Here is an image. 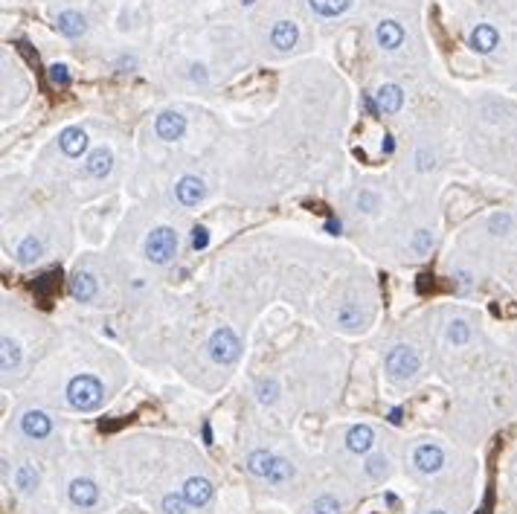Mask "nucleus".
Here are the masks:
<instances>
[{"label":"nucleus","instance_id":"obj_9","mask_svg":"<svg viewBox=\"0 0 517 514\" xmlns=\"http://www.w3.org/2000/svg\"><path fill=\"white\" fill-rule=\"evenodd\" d=\"M70 503L79 508H94L99 503V488L91 480H73L70 483Z\"/></svg>","mask_w":517,"mask_h":514},{"label":"nucleus","instance_id":"obj_40","mask_svg":"<svg viewBox=\"0 0 517 514\" xmlns=\"http://www.w3.org/2000/svg\"><path fill=\"white\" fill-rule=\"evenodd\" d=\"M201 433H204V445H212V430H209L206 421H204V427H201Z\"/></svg>","mask_w":517,"mask_h":514},{"label":"nucleus","instance_id":"obj_10","mask_svg":"<svg viewBox=\"0 0 517 514\" xmlns=\"http://www.w3.org/2000/svg\"><path fill=\"white\" fill-rule=\"evenodd\" d=\"M204 192H206V189H204V181L195 178V175L181 178L178 186H175V195H178V201H181L184 206H198L201 198H204Z\"/></svg>","mask_w":517,"mask_h":514},{"label":"nucleus","instance_id":"obj_36","mask_svg":"<svg viewBox=\"0 0 517 514\" xmlns=\"http://www.w3.org/2000/svg\"><path fill=\"white\" fill-rule=\"evenodd\" d=\"M358 203H361V206H366V209H372V206H375V195H369V192H363V195H361V198H358Z\"/></svg>","mask_w":517,"mask_h":514},{"label":"nucleus","instance_id":"obj_25","mask_svg":"<svg viewBox=\"0 0 517 514\" xmlns=\"http://www.w3.org/2000/svg\"><path fill=\"white\" fill-rule=\"evenodd\" d=\"M4 372H12V369H18V363H21V349H18V343H12L9 337H4Z\"/></svg>","mask_w":517,"mask_h":514},{"label":"nucleus","instance_id":"obj_33","mask_svg":"<svg viewBox=\"0 0 517 514\" xmlns=\"http://www.w3.org/2000/svg\"><path fill=\"white\" fill-rule=\"evenodd\" d=\"M430 247H433V236H430V230H418L413 236V250L416 253H427Z\"/></svg>","mask_w":517,"mask_h":514},{"label":"nucleus","instance_id":"obj_21","mask_svg":"<svg viewBox=\"0 0 517 514\" xmlns=\"http://www.w3.org/2000/svg\"><path fill=\"white\" fill-rule=\"evenodd\" d=\"M59 29L67 35V38H79V35H84V18L79 15V12H61L59 15Z\"/></svg>","mask_w":517,"mask_h":514},{"label":"nucleus","instance_id":"obj_39","mask_svg":"<svg viewBox=\"0 0 517 514\" xmlns=\"http://www.w3.org/2000/svg\"><path fill=\"white\" fill-rule=\"evenodd\" d=\"M430 166H433V163H427V151H418V168H421V171H427Z\"/></svg>","mask_w":517,"mask_h":514},{"label":"nucleus","instance_id":"obj_28","mask_svg":"<svg viewBox=\"0 0 517 514\" xmlns=\"http://www.w3.org/2000/svg\"><path fill=\"white\" fill-rule=\"evenodd\" d=\"M186 497H178V494H166L163 497V514H186Z\"/></svg>","mask_w":517,"mask_h":514},{"label":"nucleus","instance_id":"obj_1","mask_svg":"<svg viewBox=\"0 0 517 514\" xmlns=\"http://www.w3.org/2000/svg\"><path fill=\"white\" fill-rule=\"evenodd\" d=\"M102 395H105V390H102L99 378H94V375H76L67 383V401L76 410H94V407H99Z\"/></svg>","mask_w":517,"mask_h":514},{"label":"nucleus","instance_id":"obj_35","mask_svg":"<svg viewBox=\"0 0 517 514\" xmlns=\"http://www.w3.org/2000/svg\"><path fill=\"white\" fill-rule=\"evenodd\" d=\"M206 244H209V230H206V227H195V230H192V247H195V250H204Z\"/></svg>","mask_w":517,"mask_h":514},{"label":"nucleus","instance_id":"obj_4","mask_svg":"<svg viewBox=\"0 0 517 514\" xmlns=\"http://www.w3.org/2000/svg\"><path fill=\"white\" fill-rule=\"evenodd\" d=\"M386 372H390L396 381H407L418 372V352L413 346H393L390 352H386Z\"/></svg>","mask_w":517,"mask_h":514},{"label":"nucleus","instance_id":"obj_18","mask_svg":"<svg viewBox=\"0 0 517 514\" xmlns=\"http://www.w3.org/2000/svg\"><path fill=\"white\" fill-rule=\"evenodd\" d=\"M271 44L276 50H291L296 44V26L291 21H279L273 29H271Z\"/></svg>","mask_w":517,"mask_h":514},{"label":"nucleus","instance_id":"obj_29","mask_svg":"<svg viewBox=\"0 0 517 514\" xmlns=\"http://www.w3.org/2000/svg\"><path fill=\"white\" fill-rule=\"evenodd\" d=\"M311 511H314V514H340V503L326 494V497H317V500H314Z\"/></svg>","mask_w":517,"mask_h":514},{"label":"nucleus","instance_id":"obj_2","mask_svg":"<svg viewBox=\"0 0 517 514\" xmlns=\"http://www.w3.org/2000/svg\"><path fill=\"white\" fill-rule=\"evenodd\" d=\"M175 250H178V233L171 227H157L146 238V256H149V262H154V265L171 262Z\"/></svg>","mask_w":517,"mask_h":514},{"label":"nucleus","instance_id":"obj_19","mask_svg":"<svg viewBox=\"0 0 517 514\" xmlns=\"http://www.w3.org/2000/svg\"><path fill=\"white\" fill-rule=\"evenodd\" d=\"M273 453H268V450H253L250 456H247V470L253 477H268V470H271V465H273Z\"/></svg>","mask_w":517,"mask_h":514},{"label":"nucleus","instance_id":"obj_27","mask_svg":"<svg viewBox=\"0 0 517 514\" xmlns=\"http://www.w3.org/2000/svg\"><path fill=\"white\" fill-rule=\"evenodd\" d=\"M18 256H21V262H35L38 256H41V241H38L35 236L24 238L21 247H18Z\"/></svg>","mask_w":517,"mask_h":514},{"label":"nucleus","instance_id":"obj_24","mask_svg":"<svg viewBox=\"0 0 517 514\" xmlns=\"http://www.w3.org/2000/svg\"><path fill=\"white\" fill-rule=\"evenodd\" d=\"M337 323L346 326V328H358L363 323V314H361V308L355 303H343L340 311H337Z\"/></svg>","mask_w":517,"mask_h":514},{"label":"nucleus","instance_id":"obj_14","mask_svg":"<svg viewBox=\"0 0 517 514\" xmlns=\"http://www.w3.org/2000/svg\"><path fill=\"white\" fill-rule=\"evenodd\" d=\"M378 44L383 47V50H398L401 47V41H404V29H401V24H396V21H383V24H378Z\"/></svg>","mask_w":517,"mask_h":514},{"label":"nucleus","instance_id":"obj_26","mask_svg":"<svg viewBox=\"0 0 517 514\" xmlns=\"http://www.w3.org/2000/svg\"><path fill=\"white\" fill-rule=\"evenodd\" d=\"M448 340L453 343V346H465V343L471 340V326L465 320H453L451 328H448Z\"/></svg>","mask_w":517,"mask_h":514},{"label":"nucleus","instance_id":"obj_8","mask_svg":"<svg viewBox=\"0 0 517 514\" xmlns=\"http://www.w3.org/2000/svg\"><path fill=\"white\" fill-rule=\"evenodd\" d=\"M413 462L421 474H436V470L445 465V453L439 445H418L413 453Z\"/></svg>","mask_w":517,"mask_h":514},{"label":"nucleus","instance_id":"obj_15","mask_svg":"<svg viewBox=\"0 0 517 514\" xmlns=\"http://www.w3.org/2000/svg\"><path fill=\"white\" fill-rule=\"evenodd\" d=\"M372 442H375V433H372L369 424H355L349 430V436H346V448L352 453H366L372 448Z\"/></svg>","mask_w":517,"mask_h":514},{"label":"nucleus","instance_id":"obj_41","mask_svg":"<svg viewBox=\"0 0 517 514\" xmlns=\"http://www.w3.org/2000/svg\"><path fill=\"white\" fill-rule=\"evenodd\" d=\"M401 421V407H396L393 413H390V424H398Z\"/></svg>","mask_w":517,"mask_h":514},{"label":"nucleus","instance_id":"obj_32","mask_svg":"<svg viewBox=\"0 0 517 514\" xmlns=\"http://www.w3.org/2000/svg\"><path fill=\"white\" fill-rule=\"evenodd\" d=\"M366 474H369L372 480H381V477L386 474V456H372V459L366 462Z\"/></svg>","mask_w":517,"mask_h":514},{"label":"nucleus","instance_id":"obj_6","mask_svg":"<svg viewBox=\"0 0 517 514\" xmlns=\"http://www.w3.org/2000/svg\"><path fill=\"white\" fill-rule=\"evenodd\" d=\"M154 131H157V137H160V140L175 143V140H181V137H184V131H186V119H184L181 114H175V111H166V114H160V116H157Z\"/></svg>","mask_w":517,"mask_h":514},{"label":"nucleus","instance_id":"obj_5","mask_svg":"<svg viewBox=\"0 0 517 514\" xmlns=\"http://www.w3.org/2000/svg\"><path fill=\"white\" fill-rule=\"evenodd\" d=\"M21 430L29 439H47L53 433V418L44 410H26L21 418Z\"/></svg>","mask_w":517,"mask_h":514},{"label":"nucleus","instance_id":"obj_20","mask_svg":"<svg viewBox=\"0 0 517 514\" xmlns=\"http://www.w3.org/2000/svg\"><path fill=\"white\" fill-rule=\"evenodd\" d=\"M311 4V9L317 12V15H323V18H337V15H343L349 9V4L352 0H308Z\"/></svg>","mask_w":517,"mask_h":514},{"label":"nucleus","instance_id":"obj_22","mask_svg":"<svg viewBox=\"0 0 517 514\" xmlns=\"http://www.w3.org/2000/svg\"><path fill=\"white\" fill-rule=\"evenodd\" d=\"M38 483H41V474H38V470H35L32 465H21V468L15 470V485H18L21 491H26V494H29V491H35V488H38Z\"/></svg>","mask_w":517,"mask_h":514},{"label":"nucleus","instance_id":"obj_13","mask_svg":"<svg viewBox=\"0 0 517 514\" xmlns=\"http://www.w3.org/2000/svg\"><path fill=\"white\" fill-rule=\"evenodd\" d=\"M404 105V94L398 84H383V88L378 91V111L381 114H398Z\"/></svg>","mask_w":517,"mask_h":514},{"label":"nucleus","instance_id":"obj_30","mask_svg":"<svg viewBox=\"0 0 517 514\" xmlns=\"http://www.w3.org/2000/svg\"><path fill=\"white\" fill-rule=\"evenodd\" d=\"M50 81L56 84V88H67L70 84V67L67 64H53L50 67Z\"/></svg>","mask_w":517,"mask_h":514},{"label":"nucleus","instance_id":"obj_44","mask_svg":"<svg viewBox=\"0 0 517 514\" xmlns=\"http://www.w3.org/2000/svg\"><path fill=\"white\" fill-rule=\"evenodd\" d=\"M244 4H253V0H244Z\"/></svg>","mask_w":517,"mask_h":514},{"label":"nucleus","instance_id":"obj_42","mask_svg":"<svg viewBox=\"0 0 517 514\" xmlns=\"http://www.w3.org/2000/svg\"><path fill=\"white\" fill-rule=\"evenodd\" d=\"M383 140H386V143H383V151H386V154H390V151L396 148V143H393V137H383Z\"/></svg>","mask_w":517,"mask_h":514},{"label":"nucleus","instance_id":"obj_31","mask_svg":"<svg viewBox=\"0 0 517 514\" xmlns=\"http://www.w3.org/2000/svg\"><path fill=\"white\" fill-rule=\"evenodd\" d=\"M511 224H514V221H511L508 212H500V216H494V218L488 221V230H491L494 236H503V233H508V230H511Z\"/></svg>","mask_w":517,"mask_h":514},{"label":"nucleus","instance_id":"obj_43","mask_svg":"<svg viewBox=\"0 0 517 514\" xmlns=\"http://www.w3.org/2000/svg\"><path fill=\"white\" fill-rule=\"evenodd\" d=\"M430 514H445V511H430Z\"/></svg>","mask_w":517,"mask_h":514},{"label":"nucleus","instance_id":"obj_16","mask_svg":"<svg viewBox=\"0 0 517 514\" xmlns=\"http://www.w3.org/2000/svg\"><path fill=\"white\" fill-rule=\"evenodd\" d=\"M70 296L79 299V303H91L96 296V279L91 273H76L70 279Z\"/></svg>","mask_w":517,"mask_h":514},{"label":"nucleus","instance_id":"obj_37","mask_svg":"<svg viewBox=\"0 0 517 514\" xmlns=\"http://www.w3.org/2000/svg\"><path fill=\"white\" fill-rule=\"evenodd\" d=\"M363 108H366L372 116H375V114H381V111H378V102H372V96H363Z\"/></svg>","mask_w":517,"mask_h":514},{"label":"nucleus","instance_id":"obj_17","mask_svg":"<svg viewBox=\"0 0 517 514\" xmlns=\"http://www.w3.org/2000/svg\"><path fill=\"white\" fill-rule=\"evenodd\" d=\"M111 166H114L111 151H108V148H96V151L88 157V163H84V171H88L91 178H105L108 171H111Z\"/></svg>","mask_w":517,"mask_h":514},{"label":"nucleus","instance_id":"obj_7","mask_svg":"<svg viewBox=\"0 0 517 514\" xmlns=\"http://www.w3.org/2000/svg\"><path fill=\"white\" fill-rule=\"evenodd\" d=\"M468 44H471V50H477V53L488 56V53H494L497 44H500V32H497L491 24H480V26L471 29Z\"/></svg>","mask_w":517,"mask_h":514},{"label":"nucleus","instance_id":"obj_34","mask_svg":"<svg viewBox=\"0 0 517 514\" xmlns=\"http://www.w3.org/2000/svg\"><path fill=\"white\" fill-rule=\"evenodd\" d=\"M273 398H276V383H273V381H262V383H258V401L271 404Z\"/></svg>","mask_w":517,"mask_h":514},{"label":"nucleus","instance_id":"obj_12","mask_svg":"<svg viewBox=\"0 0 517 514\" xmlns=\"http://www.w3.org/2000/svg\"><path fill=\"white\" fill-rule=\"evenodd\" d=\"M59 146L67 157H81V151L88 148V134H84L81 128H64L59 137Z\"/></svg>","mask_w":517,"mask_h":514},{"label":"nucleus","instance_id":"obj_3","mask_svg":"<svg viewBox=\"0 0 517 514\" xmlns=\"http://www.w3.org/2000/svg\"><path fill=\"white\" fill-rule=\"evenodd\" d=\"M239 355H241V343H239V337H236L233 328H219V331L209 337V358H212L215 363L230 366V363L239 361Z\"/></svg>","mask_w":517,"mask_h":514},{"label":"nucleus","instance_id":"obj_38","mask_svg":"<svg viewBox=\"0 0 517 514\" xmlns=\"http://www.w3.org/2000/svg\"><path fill=\"white\" fill-rule=\"evenodd\" d=\"M326 230H328L331 236H337V233H340V221H337V218H328V221H326Z\"/></svg>","mask_w":517,"mask_h":514},{"label":"nucleus","instance_id":"obj_11","mask_svg":"<svg viewBox=\"0 0 517 514\" xmlns=\"http://www.w3.org/2000/svg\"><path fill=\"white\" fill-rule=\"evenodd\" d=\"M184 497H186L189 505L201 508V505H206L212 500V483L206 477H189L186 485H184Z\"/></svg>","mask_w":517,"mask_h":514},{"label":"nucleus","instance_id":"obj_23","mask_svg":"<svg viewBox=\"0 0 517 514\" xmlns=\"http://www.w3.org/2000/svg\"><path fill=\"white\" fill-rule=\"evenodd\" d=\"M293 477V465L288 462V459H273V465H271V470H268V483H273V485H282V483H288Z\"/></svg>","mask_w":517,"mask_h":514}]
</instances>
